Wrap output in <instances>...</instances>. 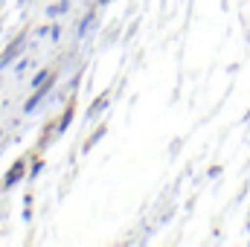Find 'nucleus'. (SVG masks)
<instances>
[{
  "label": "nucleus",
  "instance_id": "1",
  "mask_svg": "<svg viewBox=\"0 0 250 247\" xmlns=\"http://www.w3.org/2000/svg\"><path fill=\"white\" fill-rule=\"evenodd\" d=\"M26 172H29V166H26V160L21 157V160H15L12 166H9V172L3 175V184H0V192H9V189H15V186L21 184L23 178H26Z\"/></svg>",
  "mask_w": 250,
  "mask_h": 247
},
{
  "label": "nucleus",
  "instance_id": "2",
  "mask_svg": "<svg viewBox=\"0 0 250 247\" xmlns=\"http://www.w3.org/2000/svg\"><path fill=\"white\" fill-rule=\"evenodd\" d=\"M23 44H26V35L21 32V35H15V38H12V44H9V47H3V50H0V70H6V67H12V64L18 62V56L23 53Z\"/></svg>",
  "mask_w": 250,
  "mask_h": 247
},
{
  "label": "nucleus",
  "instance_id": "3",
  "mask_svg": "<svg viewBox=\"0 0 250 247\" xmlns=\"http://www.w3.org/2000/svg\"><path fill=\"white\" fill-rule=\"evenodd\" d=\"M108 93H99L93 102H90V108H87V123H93V120H99V114H105L108 111Z\"/></svg>",
  "mask_w": 250,
  "mask_h": 247
},
{
  "label": "nucleus",
  "instance_id": "4",
  "mask_svg": "<svg viewBox=\"0 0 250 247\" xmlns=\"http://www.w3.org/2000/svg\"><path fill=\"white\" fill-rule=\"evenodd\" d=\"M47 93H50L47 87H35V90H32V96L23 102V114H32V111H35V108H38V105L47 99Z\"/></svg>",
  "mask_w": 250,
  "mask_h": 247
},
{
  "label": "nucleus",
  "instance_id": "5",
  "mask_svg": "<svg viewBox=\"0 0 250 247\" xmlns=\"http://www.w3.org/2000/svg\"><path fill=\"white\" fill-rule=\"evenodd\" d=\"M73 117H76V105H73V102H67V108H64L62 120L56 123V131H59V137H62V134H67V128L73 125Z\"/></svg>",
  "mask_w": 250,
  "mask_h": 247
},
{
  "label": "nucleus",
  "instance_id": "6",
  "mask_svg": "<svg viewBox=\"0 0 250 247\" xmlns=\"http://www.w3.org/2000/svg\"><path fill=\"white\" fill-rule=\"evenodd\" d=\"M105 134H108V125L99 123L96 128H93V134H90V137H87V140L82 143V151H90V148H93V145H96V143H99V140L105 137Z\"/></svg>",
  "mask_w": 250,
  "mask_h": 247
},
{
  "label": "nucleus",
  "instance_id": "7",
  "mask_svg": "<svg viewBox=\"0 0 250 247\" xmlns=\"http://www.w3.org/2000/svg\"><path fill=\"white\" fill-rule=\"evenodd\" d=\"M53 137H59V131H56V123H50L47 128H44V131H41V137H38V145H35V148H38V151H44V148L53 143Z\"/></svg>",
  "mask_w": 250,
  "mask_h": 247
},
{
  "label": "nucleus",
  "instance_id": "8",
  "mask_svg": "<svg viewBox=\"0 0 250 247\" xmlns=\"http://www.w3.org/2000/svg\"><path fill=\"white\" fill-rule=\"evenodd\" d=\"M93 23H96V9L84 12V18L79 21V29H76V35H79V38H84V35H87V29H90Z\"/></svg>",
  "mask_w": 250,
  "mask_h": 247
},
{
  "label": "nucleus",
  "instance_id": "9",
  "mask_svg": "<svg viewBox=\"0 0 250 247\" xmlns=\"http://www.w3.org/2000/svg\"><path fill=\"white\" fill-rule=\"evenodd\" d=\"M67 9H70V0H59V3H50L44 9V15L47 18H62V15H67Z\"/></svg>",
  "mask_w": 250,
  "mask_h": 247
},
{
  "label": "nucleus",
  "instance_id": "10",
  "mask_svg": "<svg viewBox=\"0 0 250 247\" xmlns=\"http://www.w3.org/2000/svg\"><path fill=\"white\" fill-rule=\"evenodd\" d=\"M41 169H44V160H41V157H32V166H29L26 178H29V181H35V178L41 175Z\"/></svg>",
  "mask_w": 250,
  "mask_h": 247
},
{
  "label": "nucleus",
  "instance_id": "11",
  "mask_svg": "<svg viewBox=\"0 0 250 247\" xmlns=\"http://www.w3.org/2000/svg\"><path fill=\"white\" fill-rule=\"evenodd\" d=\"M50 73H53V70H38V73L32 76V82H29V84H32V90H35V87H41V84L47 82V76H50Z\"/></svg>",
  "mask_w": 250,
  "mask_h": 247
},
{
  "label": "nucleus",
  "instance_id": "12",
  "mask_svg": "<svg viewBox=\"0 0 250 247\" xmlns=\"http://www.w3.org/2000/svg\"><path fill=\"white\" fill-rule=\"evenodd\" d=\"M26 67H29V59H18V62H15V73H18V76H23V73H26Z\"/></svg>",
  "mask_w": 250,
  "mask_h": 247
},
{
  "label": "nucleus",
  "instance_id": "13",
  "mask_svg": "<svg viewBox=\"0 0 250 247\" xmlns=\"http://www.w3.org/2000/svg\"><path fill=\"white\" fill-rule=\"evenodd\" d=\"M50 38H53V41L62 38V23H50Z\"/></svg>",
  "mask_w": 250,
  "mask_h": 247
},
{
  "label": "nucleus",
  "instance_id": "14",
  "mask_svg": "<svg viewBox=\"0 0 250 247\" xmlns=\"http://www.w3.org/2000/svg\"><path fill=\"white\" fill-rule=\"evenodd\" d=\"M23 221H32V204H23Z\"/></svg>",
  "mask_w": 250,
  "mask_h": 247
},
{
  "label": "nucleus",
  "instance_id": "15",
  "mask_svg": "<svg viewBox=\"0 0 250 247\" xmlns=\"http://www.w3.org/2000/svg\"><path fill=\"white\" fill-rule=\"evenodd\" d=\"M38 38H50V23H44V26L38 29Z\"/></svg>",
  "mask_w": 250,
  "mask_h": 247
},
{
  "label": "nucleus",
  "instance_id": "16",
  "mask_svg": "<svg viewBox=\"0 0 250 247\" xmlns=\"http://www.w3.org/2000/svg\"><path fill=\"white\" fill-rule=\"evenodd\" d=\"M108 3H111V0H96V6H108Z\"/></svg>",
  "mask_w": 250,
  "mask_h": 247
},
{
  "label": "nucleus",
  "instance_id": "17",
  "mask_svg": "<svg viewBox=\"0 0 250 247\" xmlns=\"http://www.w3.org/2000/svg\"><path fill=\"white\" fill-rule=\"evenodd\" d=\"M18 3H23V0H18Z\"/></svg>",
  "mask_w": 250,
  "mask_h": 247
}]
</instances>
